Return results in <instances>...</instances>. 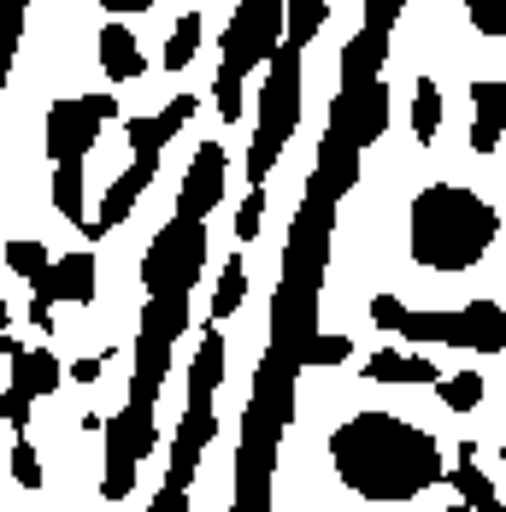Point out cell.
<instances>
[{"label":"cell","mask_w":506,"mask_h":512,"mask_svg":"<svg viewBox=\"0 0 506 512\" xmlns=\"http://www.w3.org/2000/svg\"><path fill=\"white\" fill-rule=\"evenodd\" d=\"M330 465L359 501H412L442 483V448L395 412H359L330 430Z\"/></svg>","instance_id":"1"},{"label":"cell","mask_w":506,"mask_h":512,"mask_svg":"<svg viewBox=\"0 0 506 512\" xmlns=\"http://www.w3.org/2000/svg\"><path fill=\"white\" fill-rule=\"evenodd\" d=\"M495 236H501V212L459 183H430L406 218V248L424 271H465L489 254Z\"/></svg>","instance_id":"2"},{"label":"cell","mask_w":506,"mask_h":512,"mask_svg":"<svg viewBox=\"0 0 506 512\" xmlns=\"http://www.w3.org/2000/svg\"><path fill=\"white\" fill-rule=\"evenodd\" d=\"M295 124H301V48L283 42L277 59L265 65V95H259V124H253V148H248V183L265 189L277 154L295 142Z\"/></svg>","instance_id":"3"},{"label":"cell","mask_w":506,"mask_h":512,"mask_svg":"<svg viewBox=\"0 0 506 512\" xmlns=\"http://www.w3.org/2000/svg\"><path fill=\"white\" fill-rule=\"evenodd\" d=\"M201 265H206V218L171 212V224L148 242L142 283H148V295H189L195 277H201Z\"/></svg>","instance_id":"4"},{"label":"cell","mask_w":506,"mask_h":512,"mask_svg":"<svg viewBox=\"0 0 506 512\" xmlns=\"http://www.w3.org/2000/svg\"><path fill=\"white\" fill-rule=\"evenodd\" d=\"M283 42H289V0H236V18L224 24L218 53H224V71L248 77L253 65H271Z\"/></svg>","instance_id":"5"},{"label":"cell","mask_w":506,"mask_h":512,"mask_svg":"<svg viewBox=\"0 0 506 512\" xmlns=\"http://www.w3.org/2000/svg\"><path fill=\"white\" fill-rule=\"evenodd\" d=\"M106 118H118L112 95H77V101H53L48 106V159L53 165H77L89 159V148L101 142Z\"/></svg>","instance_id":"6"},{"label":"cell","mask_w":506,"mask_h":512,"mask_svg":"<svg viewBox=\"0 0 506 512\" xmlns=\"http://www.w3.org/2000/svg\"><path fill=\"white\" fill-rule=\"evenodd\" d=\"M212 436H218V412H212V401H189V407H183V424H177V442H171L165 483L189 489L195 471H201V454L212 448Z\"/></svg>","instance_id":"7"},{"label":"cell","mask_w":506,"mask_h":512,"mask_svg":"<svg viewBox=\"0 0 506 512\" xmlns=\"http://www.w3.org/2000/svg\"><path fill=\"white\" fill-rule=\"evenodd\" d=\"M448 348H465V354H506V307H495V301L454 307Z\"/></svg>","instance_id":"8"},{"label":"cell","mask_w":506,"mask_h":512,"mask_svg":"<svg viewBox=\"0 0 506 512\" xmlns=\"http://www.w3.org/2000/svg\"><path fill=\"white\" fill-rule=\"evenodd\" d=\"M224 195V142H201L195 159H189V177H183V189H177V212H195L206 218L212 206Z\"/></svg>","instance_id":"9"},{"label":"cell","mask_w":506,"mask_h":512,"mask_svg":"<svg viewBox=\"0 0 506 512\" xmlns=\"http://www.w3.org/2000/svg\"><path fill=\"white\" fill-rule=\"evenodd\" d=\"M383 59H389V30L365 24L354 42L342 48V89H348V95H365L371 83H383V77H377V71H383Z\"/></svg>","instance_id":"10"},{"label":"cell","mask_w":506,"mask_h":512,"mask_svg":"<svg viewBox=\"0 0 506 512\" xmlns=\"http://www.w3.org/2000/svg\"><path fill=\"white\" fill-rule=\"evenodd\" d=\"M195 106H201L195 95H177V101H165L159 112H148V118H130V124H124L130 148H136V154H165V142L195 118Z\"/></svg>","instance_id":"11"},{"label":"cell","mask_w":506,"mask_h":512,"mask_svg":"<svg viewBox=\"0 0 506 512\" xmlns=\"http://www.w3.org/2000/svg\"><path fill=\"white\" fill-rule=\"evenodd\" d=\"M36 295L65 301V307H89L95 301V254H59L53 271L36 283Z\"/></svg>","instance_id":"12"},{"label":"cell","mask_w":506,"mask_h":512,"mask_svg":"<svg viewBox=\"0 0 506 512\" xmlns=\"http://www.w3.org/2000/svg\"><path fill=\"white\" fill-rule=\"evenodd\" d=\"M0 354H6V365H12V377L6 383H18V389H30V395H53L59 389V354H48V348H24V342H0Z\"/></svg>","instance_id":"13"},{"label":"cell","mask_w":506,"mask_h":512,"mask_svg":"<svg viewBox=\"0 0 506 512\" xmlns=\"http://www.w3.org/2000/svg\"><path fill=\"white\" fill-rule=\"evenodd\" d=\"M471 106H477V118H471V148H477V154H495L501 136H506V77L471 83Z\"/></svg>","instance_id":"14"},{"label":"cell","mask_w":506,"mask_h":512,"mask_svg":"<svg viewBox=\"0 0 506 512\" xmlns=\"http://www.w3.org/2000/svg\"><path fill=\"white\" fill-rule=\"evenodd\" d=\"M95 53H101V71L112 77V83H136V77L148 71V53L136 48L130 24H101V42H95Z\"/></svg>","instance_id":"15"},{"label":"cell","mask_w":506,"mask_h":512,"mask_svg":"<svg viewBox=\"0 0 506 512\" xmlns=\"http://www.w3.org/2000/svg\"><path fill=\"white\" fill-rule=\"evenodd\" d=\"M153 177H159V154H136V165H130L118 183H106L101 224H124V218H130V206L142 201V189H148Z\"/></svg>","instance_id":"16"},{"label":"cell","mask_w":506,"mask_h":512,"mask_svg":"<svg viewBox=\"0 0 506 512\" xmlns=\"http://www.w3.org/2000/svg\"><path fill=\"white\" fill-rule=\"evenodd\" d=\"M218 383H224V330L212 318L201 330V354L189 365V401H218Z\"/></svg>","instance_id":"17"},{"label":"cell","mask_w":506,"mask_h":512,"mask_svg":"<svg viewBox=\"0 0 506 512\" xmlns=\"http://www.w3.org/2000/svg\"><path fill=\"white\" fill-rule=\"evenodd\" d=\"M365 377L371 383H442V371H436L430 354H377L365 365Z\"/></svg>","instance_id":"18"},{"label":"cell","mask_w":506,"mask_h":512,"mask_svg":"<svg viewBox=\"0 0 506 512\" xmlns=\"http://www.w3.org/2000/svg\"><path fill=\"white\" fill-rule=\"evenodd\" d=\"M454 489H459V501L471 512H506V501H501V489L477 471V460H459L454 465Z\"/></svg>","instance_id":"19"},{"label":"cell","mask_w":506,"mask_h":512,"mask_svg":"<svg viewBox=\"0 0 506 512\" xmlns=\"http://www.w3.org/2000/svg\"><path fill=\"white\" fill-rule=\"evenodd\" d=\"M136 465H142V460H136L124 442H112V436H106V465H101V495H106V501H124V495L136 489Z\"/></svg>","instance_id":"20"},{"label":"cell","mask_w":506,"mask_h":512,"mask_svg":"<svg viewBox=\"0 0 506 512\" xmlns=\"http://www.w3.org/2000/svg\"><path fill=\"white\" fill-rule=\"evenodd\" d=\"M436 130H442V95H436V77H418V89H412V136L430 148Z\"/></svg>","instance_id":"21"},{"label":"cell","mask_w":506,"mask_h":512,"mask_svg":"<svg viewBox=\"0 0 506 512\" xmlns=\"http://www.w3.org/2000/svg\"><path fill=\"white\" fill-rule=\"evenodd\" d=\"M248 301V259H224V277H218V295H212V318H236Z\"/></svg>","instance_id":"22"},{"label":"cell","mask_w":506,"mask_h":512,"mask_svg":"<svg viewBox=\"0 0 506 512\" xmlns=\"http://www.w3.org/2000/svg\"><path fill=\"white\" fill-rule=\"evenodd\" d=\"M195 53H201V12H183L177 30H171V42H165V71H183Z\"/></svg>","instance_id":"23"},{"label":"cell","mask_w":506,"mask_h":512,"mask_svg":"<svg viewBox=\"0 0 506 512\" xmlns=\"http://www.w3.org/2000/svg\"><path fill=\"white\" fill-rule=\"evenodd\" d=\"M436 395L448 401V412H477L483 407V371H459V377H442Z\"/></svg>","instance_id":"24"},{"label":"cell","mask_w":506,"mask_h":512,"mask_svg":"<svg viewBox=\"0 0 506 512\" xmlns=\"http://www.w3.org/2000/svg\"><path fill=\"white\" fill-rule=\"evenodd\" d=\"M389 130V83H371V95H365V106H359V148H371L377 136Z\"/></svg>","instance_id":"25"},{"label":"cell","mask_w":506,"mask_h":512,"mask_svg":"<svg viewBox=\"0 0 506 512\" xmlns=\"http://www.w3.org/2000/svg\"><path fill=\"white\" fill-rule=\"evenodd\" d=\"M6 271H12V277L42 283V277L53 271V259H48V248H42V242H6Z\"/></svg>","instance_id":"26"},{"label":"cell","mask_w":506,"mask_h":512,"mask_svg":"<svg viewBox=\"0 0 506 512\" xmlns=\"http://www.w3.org/2000/svg\"><path fill=\"white\" fill-rule=\"evenodd\" d=\"M324 18H330V6H324V0H289V42L306 48V42L324 30Z\"/></svg>","instance_id":"27"},{"label":"cell","mask_w":506,"mask_h":512,"mask_svg":"<svg viewBox=\"0 0 506 512\" xmlns=\"http://www.w3.org/2000/svg\"><path fill=\"white\" fill-rule=\"evenodd\" d=\"M6 465H12V483H18V489H42V460H36V442H30V436H12Z\"/></svg>","instance_id":"28"},{"label":"cell","mask_w":506,"mask_h":512,"mask_svg":"<svg viewBox=\"0 0 506 512\" xmlns=\"http://www.w3.org/2000/svg\"><path fill=\"white\" fill-rule=\"evenodd\" d=\"M459 6H465L471 30H483V36H506V0H459Z\"/></svg>","instance_id":"29"},{"label":"cell","mask_w":506,"mask_h":512,"mask_svg":"<svg viewBox=\"0 0 506 512\" xmlns=\"http://www.w3.org/2000/svg\"><path fill=\"white\" fill-rule=\"evenodd\" d=\"M30 407H36V395H30V389H18V383H6V395H0V418L12 424V436H24Z\"/></svg>","instance_id":"30"},{"label":"cell","mask_w":506,"mask_h":512,"mask_svg":"<svg viewBox=\"0 0 506 512\" xmlns=\"http://www.w3.org/2000/svg\"><path fill=\"white\" fill-rule=\"evenodd\" d=\"M348 354H354V342H348V336H312L306 365H342Z\"/></svg>","instance_id":"31"},{"label":"cell","mask_w":506,"mask_h":512,"mask_svg":"<svg viewBox=\"0 0 506 512\" xmlns=\"http://www.w3.org/2000/svg\"><path fill=\"white\" fill-rule=\"evenodd\" d=\"M259 224H265V189H248V201H242V212H236V236L253 242V236H259Z\"/></svg>","instance_id":"32"},{"label":"cell","mask_w":506,"mask_h":512,"mask_svg":"<svg viewBox=\"0 0 506 512\" xmlns=\"http://www.w3.org/2000/svg\"><path fill=\"white\" fill-rule=\"evenodd\" d=\"M406 312H412V307H401L395 295H377V301H371V324H383V330H401Z\"/></svg>","instance_id":"33"},{"label":"cell","mask_w":506,"mask_h":512,"mask_svg":"<svg viewBox=\"0 0 506 512\" xmlns=\"http://www.w3.org/2000/svg\"><path fill=\"white\" fill-rule=\"evenodd\" d=\"M401 6H406V0H365V24H377V30H395Z\"/></svg>","instance_id":"34"},{"label":"cell","mask_w":506,"mask_h":512,"mask_svg":"<svg viewBox=\"0 0 506 512\" xmlns=\"http://www.w3.org/2000/svg\"><path fill=\"white\" fill-rule=\"evenodd\" d=\"M148 512H189V489H177V483H165L159 495H153Z\"/></svg>","instance_id":"35"},{"label":"cell","mask_w":506,"mask_h":512,"mask_svg":"<svg viewBox=\"0 0 506 512\" xmlns=\"http://www.w3.org/2000/svg\"><path fill=\"white\" fill-rule=\"evenodd\" d=\"M101 371H106V359H101V354H89V359H77V365H71V377H77V383H95Z\"/></svg>","instance_id":"36"},{"label":"cell","mask_w":506,"mask_h":512,"mask_svg":"<svg viewBox=\"0 0 506 512\" xmlns=\"http://www.w3.org/2000/svg\"><path fill=\"white\" fill-rule=\"evenodd\" d=\"M30 318H36L42 330H53V301H48V295H36V301H30Z\"/></svg>","instance_id":"37"},{"label":"cell","mask_w":506,"mask_h":512,"mask_svg":"<svg viewBox=\"0 0 506 512\" xmlns=\"http://www.w3.org/2000/svg\"><path fill=\"white\" fill-rule=\"evenodd\" d=\"M106 12H148V6H159V0H101Z\"/></svg>","instance_id":"38"},{"label":"cell","mask_w":506,"mask_h":512,"mask_svg":"<svg viewBox=\"0 0 506 512\" xmlns=\"http://www.w3.org/2000/svg\"><path fill=\"white\" fill-rule=\"evenodd\" d=\"M448 512H471V507H448Z\"/></svg>","instance_id":"39"}]
</instances>
